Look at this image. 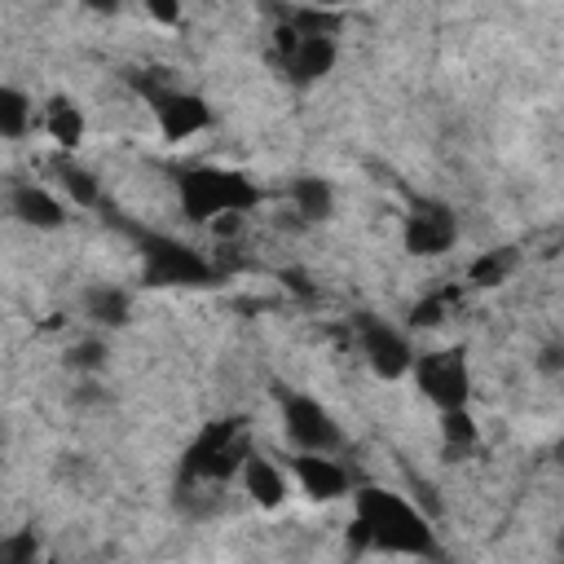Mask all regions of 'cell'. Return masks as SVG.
<instances>
[{"mask_svg": "<svg viewBox=\"0 0 564 564\" xmlns=\"http://www.w3.org/2000/svg\"><path fill=\"white\" fill-rule=\"evenodd\" d=\"M256 454L251 419L247 414H220L194 432V441L176 458V480H172V502L203 520L220 507L225 489L242 476L247 458Z\"/></svg>", "mask_w": 564, "mask_h": 564, "instance_id": "cell-1", "label": "cell"}, {"mask_svg": "<svg viewBox=\"0 0 564 564\" xmlns=\"http://www.w3.org/2000/svg\"><path fill=\"white\" fill-rule=\"evenodd\" d=\"M348 551L352 555H410L441 564L445 546L432 529V516L388 485H357L352 489V520H348Z\"/></svg>", "mask_w": 564, "mask_h": 564, "instance_id": "cell-2", "label": "cell"}, {"mask_svg": "<svg viewBox=\"0 0 564 564\" xmlns=\"http://www.w3.org/2000/svg\"><path fill=\"white\" fill-rule=\"evenodd\" d=\"M172 189H176V207L189 225H220L229 216H247L264 189L238 172V167H220V163H189L172 172Z\"/></svg>", "mask_w": 564, "mask_h": 564, "instance_id": "cell-3", "label": "cell"}, {"mask_svg": "<svg viewBox=\"0 0 564 564\" xmlns=\"http://www.w3.org/2000/svg\"><path fill=\"white\" fill-rule=\"evenodd\" d=\"M106 220H115L132 242H137V260H141V286L150 291H163V286H212L220 278V269L189 242L163 234V229H150V225H137V220H123V216H110V207L101 212Z\"/></svg>", "mask_w": 564, "mask_h": 564, "instance_id": "cell-4", "label": "cell"}, {"mask_svg": "<svg viewBox=\"0 0 564 564\" xmlns=\"http://www.w3.org/2000/svg\"><path fill=\"white\" fill-rule=\"evenodd\" d=\"M132 88L150 106L154 128H159L163 141L176 145V141H189V137H198V132L212 128V106L194 88H181V84L159 79V75H132Z\"/></svg>", "mask_w": 564, "mask_h": 564, "instance_id": "cell-5", "label": "cell"}, {"mask_svg": "<svg viewBox=\"0 0 564 564\" xmlns=\"http://www.w3.org/2000/svg\"><path fill=\"white\" fill-rule=\"evenodd\" d=\"M269 62L291 88H313L322 84L335 62H339V40L335 35H300L286 22H273L269 31Z\"/></svg>", "mask_w": 564, "mask_h": 564, "instance_id": "cell-6", "label": "cell"}, {"mask_svg": "<svg viewBox=\"0 0 564 564\" xmlns=\"http://www.w3.org/2000/svg\"><path fill=\"white\" fill-rule=\"evenodd\" d=\"M278 414H282V432L295 445V454H339L344 449V427L339 419L300 388H278Z\"/></svg>", "mask_w": 564, "mask_h": 564, "instance_id": "cell-7", "label": "cell"}, {"mask_svg": "<svg viewBox=\"0 0 564 564\" xmlns=\"http://www.w3.org/2000/svg\"><path fill=\"white\" fill-rule=\"evenodd\" d=\"M410 379L423 392V401L436 405V414L471 405V361H467V348H427V352H419Z\"/></svg>", "mask_w": 564, "mask_h": 564, "instance_id": "cell-8", "label": "cell"}, {"mask_svg": "<svg viewBox=\"0 0 564 564\" xmlns=\"http://www.w3.org/2000/svg\"><path fill=\"white\" fill-rule=\"evenodd\" d=\"M458 212L436 194H414L401 216V247L414 260H436L458 247Z\"/></svg>", "mask_w": 564, "mask_h": 564, "instance_id": "cell-9", "label": "cell"}, {"mask_svg": "<svg viewBox=\"0 0 564 564\" xmlns=\"http://www.w3.org/2000/svg\"><path fill=\"white\" fill-rule=\"evenodd\" d=\"M352 339H357V352L366 357V366L379 375V379H405L414 370V344L401 326H392L388 317L379 313H357L352 317Z\"/></svg>", "mask_w": 564, "mask_h": 564, "instance_id": "cell-10", "label": "cell"}, {"mask_svg": "<svg viewBox=\"0 0 564 564\" xmlns=\"http://www.w3.org/2000/svg\"><path fill=\"white\" fill-rule=\"evenodd\" d=\"M286 471L300 485V494L313 502H339V498H352L357 489V476L335 454H291Z\"/></svg>", "mask_w": 564, "mask_h": 564, "instance_id": "cell-11", "label": "cell"}, {"mask_svg": "<svg viewBox=\"0 0 564 564\" xmlns=\"http://www.w3.org/2000/svg\"><path fill=\"white\" fill-rule=\"evenodd\" d=\"M4 207H9V216H13L18 225L40 229V234L62 229V225L70 220L66 203H62L48 185H40V181H13V185H9V194H4Z\"/></svg>", "mask_w": 564, "mask_h": 564, "instance_id": "cell-12", "label": "cell"}, {"mask_svg": "<svg viewBox=\"0 0 564 564\" xmlns=\"http://www.w3.org/2000/svg\"><path fill=\"white\" fill-rule=\"evenodd\" d=\"M40 128H44V137H48L62 154H75V145H79L84 132H88V119H84V110H79L75 97L53 93V97L40 106Z\"/></svg>", "mask_w": 564, "mask_h": 564, "instance_id": "cell-13", "label": "cell"}, {"mask_svg": "<svg viewBox=\"0 0 564 564\" xmlns=\"http://www.w3.org/2000/svg\"><path fill=\"white\" fill-rule=\"evenodd\" d=\"M79 308H84V322H93L97 330H123L132 322V291L115 282H93L79 295Z\"/></svg>", "mask_w": 564, "mask_h": 564, "instance_id": "cell-14", "label": "cell"}, {"mask_svg": "<svg viewBox=\"0 0 564 564\" xmlns=\"http://www.w3.org/2000/svg\"><path fill=\"white\" fill-rule=\"evenodd\" d=\"M238 485H242V494H247L256 507H264V511H278V507L286 502V494H291V480H286V471H282L273 458H264L260 449L247 458V467H242Z\"/></svg>", "mask_w": 564, "mask_h": 564, "instance_id": "cell-15", "label": "cell"}, {"mask_svg": "<svg viewBox=\"0 0 564 564\" xmlns=\"http://www.w3.org/2000/svg\"><path fill=\"white\" fill-rule=\"evenodd\" d=\"M286 198H291L295 216L308 220V225H322V220L335 216V185H330L326 176H313V172L291 176V181H286Z\"/></svg>", "mask_w": 564, "mask_h": 564, "instance_id": "cell-16", "label": "cell"}, {"mask_svg": "<svg viewBox=\"0 0 564 564\" xmlns=\"http://www.w3.org/2000/svg\"><path fill=\"white\" fill-rule=\"evenodd\" d=\"M57 189L70 198V207H101V181L93 176V167H84L75 154H53L48 159Z\"/></svg>", "mask_w": 564, "mask_h": 564, "instance_id": "cell-17", "label": "cell"}, {"mask_svg": "<svg viewBox=\"0 0 564 564\" xmlns=\"http://www.w3.org/2000/svg\"><path fill=\"white\" fill-rule=\"evenodd\" d=\"M35 123H40L35 97L26 88H18V84H0V137L4 141H22Z\"/></svg>", "mask_w": 564, "mask_h": 564, "instance_id": "cell-18", "label": "cell"}, {"mask_svg": "<svg viewBox=\"0 0 564 564\" xmlns=\"http://www.w3.org/2000/svg\"><path fill=\"white\" fill-rule=\"evenodd\" d=\"M520 247L516 242H502V247H485L471 264H467V282L471 286H480V291H489V286H502V282H511V273L520 269Z\"/></svg>", "mask_w": 564, "mask_h": 564, "instance_id": "cell-19", "label": "cell"}, {"mask_svg": "<svg viewBox=\"0 0 564 564\" xmlns=\"http://www.w3.org/2000/svg\"><path fill=\"white\" fill-rule=\"evenodd\" d=\"M278 22L295 26L300 35H339L344 13L339 9H322V4H291V9H273Z\"/></svg>", "mask_w": 564, "mask_h": 564, "instance_id": "cell-20", "label": "cell"}, {"mask_svg": "<svg viewBox=\"0 0 564 564\" xmlns=\"http://www.w3.org/2000/svg\"><path fill=\"white\" fill-rule=\"evenodd\" d=\"M476 441H480V427H476V419H471V405H467V410H445V414H441V445H445L449 458H454V454H458V458L471 454Z\"/></svg>", "mask_w": 564, "mask_h": 564, "instance_id": "cell-21", "label": "cell"}, {"mask_svg": "<svg viewBox=\"0 0 564 564\" xmlns=\"http://www.w3.org/2000/svg\"><path fill=\"white\" fill-rule=\"evenodd\" d=\"M0 564H48V560L40 555V533H35V524L13 529V533L0 538Z\"/></svg>", "mask_w": 564, "mask_h": 564, "instance_id": "cell-22", "label": "cell"}, {"mask_svg": "<svg viewBox=\"0 0 564 564\" xmlns=\"http://www.w3.org/2000/svg\"><path fill=\"white\" fill-rule=\"evenodd\" d=\"M106 361H110V348H106V339H97V335L70 344L66 357H62V366L75 370V375H97V370H106Z\"/></svg>", "mask_w": 564, "mask_h": 564, "instance_id": "cell-23", "label": "cell"}, {"mask_svg": "<svg viewBox=\"0 0 564 564\" xmlns=\"http://www.w3.org/2000/svg\"><path fill=\"white\" fill-rule=\"evenodd\" d=\"M445 308H449V291L423 295V300L410 308V326H441V322H445Z\"/></svg>", "mask_w": 564, "mask_h": 564, "instance_id": "cell-24", "label": "cell"}, {"mask_svg": "<svg viewBox=\"0 0 564 564\" xmlns=\"http://www.w3.org/2000/svg\"><path fill=\"white\" fill-rule=\"evenodd\" d=\"M145 9H150V18H159V22H172V26L181 22V4H154V0H150Z\"/></svg>", "mask_w": 564, "mask_h": 564, "instance_id": "cell-25", "label": "cell"}, {"mask_svg": "<svg viewBox=\"0 0 564 564\" xmlns=\"http://www.w3.org/2000/svg\"><path fill=\"white\" fill-rule=\"evenodd\" d=\"M555 560L564 564V529H560V538H555Z\"/></svg>", "mask_w": 564, "mask_h": 564, "instance_id": "cell-26", "label": "cell"}]
</instances>
